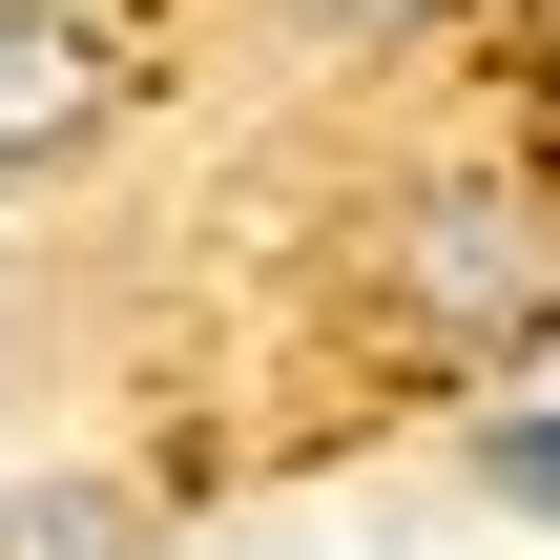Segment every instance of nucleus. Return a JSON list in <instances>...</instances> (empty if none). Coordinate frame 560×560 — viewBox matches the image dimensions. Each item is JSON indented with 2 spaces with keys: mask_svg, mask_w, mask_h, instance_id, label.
<instances>
[{
  "mask_svg": "<svg viewBox=\"0 0 560 560\" xmlns=\"http://www.w3.org/2000/svg\"><path fill=\"white\" fill-rule=\"evenodd\" d=\"M395 291H416V332H540L560 312V249L520 187H436L416 229H395Z\"/></svg>",
  "mask_w": 560,
  "mask_h": 560,
  "instance_id": "nucleus-1",
  "label": "nucleus"
},
{
  "mask_svg": "<svg viewBox=\"0 0 560 560\" xmlns=\"http://www.w3.org/2000/svg\"><path fill=\"white\" fill-rule=\"evenodd\" d=\"M104 104H125V62H104V0H0V166L83 145Z\"/></svg>",
  "mask_w": 560,
  "mask_h": 560,
  "instance_id": "nucleus-2",
  "label": "nucleus"
},
{
  "mask_svg": "<svg viewBox=\"0 0 560 560\" xmlns=\"http://www.w3.org/2000/svg\"><path fill=\"white\" fill-rule=\"evenodd\" d=\"M0 560H104V499H21V520H0Z\"/></svg>",
  "mask_w": 560,
  "mask_h": 560,
  "instance_id": "nucleus-3",
  "label": "nucleus"
},
{
  "mask_svg": "<svg viewBox=\"0 0 560 560\" xmlns=\"http://www.w3.org/2000/svg\"><path fill=\"white\" fill-rule=\"evenodd\" d=\"M499 478H520V499L560 520V416H499Z\"/></svg>",
  "mask_w": 560,
  "mask_h": 560,
  "instance_id": "nucleus-4",
  "label": "nucleus"
},
{
  "mask_svg": "<svg viewBox=\"0 0 560 560\" xmlns=\"http://www.w3.org/2000/svg\"><path fill=\"white\" fill-rule=\"evenodd\" d=\"M312 21H416V0H312Z\"/></svg>",
  "mask_w": 560,
  "mask_h": 560,
  "instance_id": "nucleus-5",
  "label": "nucleus"
}]
</instances>
